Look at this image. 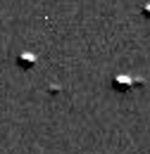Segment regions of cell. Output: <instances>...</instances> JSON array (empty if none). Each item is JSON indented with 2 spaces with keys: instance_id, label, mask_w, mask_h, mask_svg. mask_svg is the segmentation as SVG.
Masks as SVG:
<instances>
[{
  "instance_id": "obj_3",
  "label": "cell",
  "mask_w": 150,
  "mask_h": 154,
  "mask_svg": "<svg viewBox=\"0 0 150 154\" xmlns=\"http://www.w3.org/2000/svg\"><path fill=\"white\" fill-rule=\"evenodd\" d=\"M141 12H143V17H145V19H150V2H145V5L141 7Z\"/></svg>"
},
{
  "instance_id": "obj_1",
  "label": "cell",
  "mask_w": 150,
  "mask_h": 154,
  "mask_svg": "<svg viewBox=\"0 0 150 154\" xmlns=\"http://www.w3.org/2000/svg\"><path fill=\"white\" fill-rule=\"evenodd\" d=\"M133 85H136V81H133L131 76H124V74H119V76L112 78V88L117 90V93H129Z\"/></svg>"
},
{
  "instance_id": "obj_2",
  "label": "cell",
  "mask_w": 150,
  "mask_h": 154,
  "mask_svg": "<svg viewBox=\"0 0 150 154\" xmlns=\"http://www.w3.org/2000/svg\"><path fill=\"white\" fill-rule=\"evenodd\" d=\"M17 64L21 69H31L36 64V55L34 52H21V55H17Z\"/></svg>"
}]
</instances>
